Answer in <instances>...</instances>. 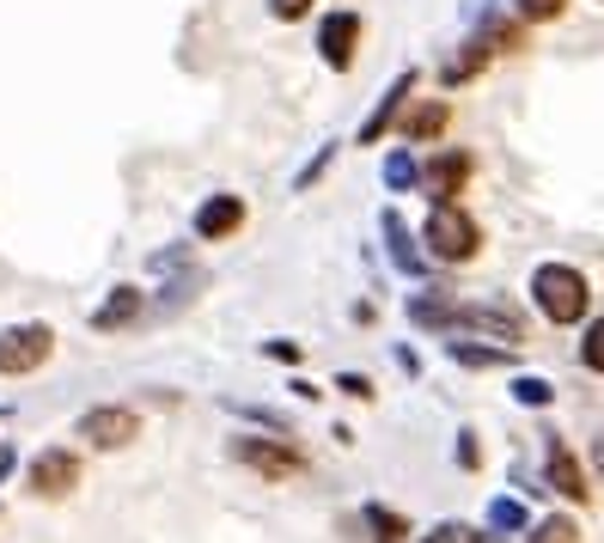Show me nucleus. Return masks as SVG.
Instances as JSON below:
<instances>
[{
  "mask_svg": "<svg viewBox=\"0 0 604 543\" xmlns=\"http://www.w3.org/2000/svg\"><path fill=\"white\" fill-rule=\"evenodd\" d=\"M531 306H538L556 330H568L592 311V287L574 263H538L531 269Z\"/></svg>",
  "mask_w": 604,
  "mask_h": 543,
  "instance_id": "nucleus-1",
  "label": "nucleus"
},
{
  "mask_svg": "<svg viewBox=\"0 0 604 543\" xmlns=\"http://www.w3.org/2000/svg\"><path fill=\"white\" fill-rule=\"evenodd\" d=\"M421 245H428V257H440V263H470L482 250V226L458 202H434V214L421 226Z\"/></svg>",
  "mask_w": 604,
  "mask_h": 543,
  "instance_id": "nucleus-2",
  "label": "nucleus"
},
{
  "mask_svg": "<svg viewBox=\"0 0 604 543\" xmlns=\"http://www.w3.org/2000/svg\"><path fill=\"white\" fill-rule=\"evenodd\" d=\"M360 37H367V18H360L355 7H330V13L318 18V55H324L330 74H348V67L360 62Z\"/></svg>",
  "mask_w": 604,
  "mask_h": 543,
  "instance_id": "nucleus-3",
  "label": "nucleus"
},
{
  "mask_svg": "<svg viewBox=\"0 0 604 543\" xmlns=\"http://www.w3.org/2000/svg\"><path fill=\"white\" fill-rule=\"evenodd\" d=\"M74 440H86L93 452H123L140 440V416L128 404H98L74 421Z\"/></svg>",
  "mask_w": 604,
  "mask_h": 543,
  "instance_id": "nucleus-4",
  "label": "nucleus"
},
{
  "mask_svg": "<svg viewBox=\"0 0 604 543\" xmlns=\"http://www.w3.org/2000/svg\"><path fill=\"white\" fill-rule=\"evenodd\" d=\"M49 355H56V330L49 324H7L0 330V373L7 379L37 373Z\"/></svg>",
  "mask_w": 604,
  "mask_h": 543,
  "instance_id": "nucleus-5",
  "label": "nucleus"
},
{
  "mask_svg": "<svg viewBox=\"0 0 604 543\" xmlns=\"http://www.w3.org/2000/svg\"><path fill=\"white\" fill-rule=\"evenodd\" d=\"M233 458L245 470H257V477H269V482H287V477H299V470H306V458H299L287 440H263V434H238L233 440Z\"/></svg>",
  "mask_w": 604,
  "mask_h": 543,
  "instance_id": "nucleus-6",
  "label": "nucleus"
},
{
  "mask_svg": "<svg viewBox=\"0 0 604 543\" xmlns=\"http://www.w3.org/2000/svg\"><path fill=\"white\" fill-rule=\"evenodd\" d=\"M416 86H421V74H416V67H403V74L391 79L385 92H379V104H372V116H367V123H360V135H355L360 147H379V140H385L391 128L403 123V110L416 104Z\"/></svg>",
  "mask_w": 604,
  "mask_h": 543,
  "instance_id": "nucleus-7",
  "label": "nucleus"
},
{
  "mask_svg": "<svg viewBox=\"0 0 604 543\" xmlns=\"http://www.w3.org/2000/svg\"><path fill=\"white\" fill-rule=\"evenodd\" d=\"M25 489H32L37 501H62V495H74V489H79V452H67V446L37 452L32 470H25Z\"/></svg>",
  "mask_w": 604,
  "mask_h": 543,
  "instance_id": "nucleus-8",
  "label": "nucleus"
},
{
  "mask_svg": "<svg viewBox=\"0 0 604 543\" xmlns=\"http://www.w3.org/2000/svg\"><path fill=\"white\" fill-rule=\"evenodd\" d=\"M465 184H470V153L465 147H440V153L421 165V196H428V202H458Z\"/></svg>",
  "mask_w": 604,
  "mask_h": 543,
  "instance_id": "nucleus-9",
  "label": "nucleus"
},
{
  "mask_svg": "<svg viewBox=\"0 0 604 543\" xmlns=\"http://www.w3.org/2000/svg\"><path fill=\"white\" fill-rule=\"evenodd\" d=\"M245 196H208V202L196 208V238L201 245H220V238L245 233Z\"/></svg>",
  "mask_w": 604,
  "mask_h": 543,
  "instance_id": "nucleus-10",
  "label": "nucleus"
},
{
  "mask_svg": "<svg viewBox=\"0 0 604 543\" xmlns=\"http://www.w3.org/2000/svg\"><path fill=\"white\" fill-rule=\"evenodd\" d=\"M446 128H452V98H421V104L403 110L397 135L409 140V147H434V140L446 135Z\"/></svg>",
  "mask_w": 604,
  "mask_h": 543,
  "instance_id": "nucleus-11",
  "label": "nucleus"
},
{
  "mask_svg": "<svg viewBox=\"0 0 604 543\" xmlns=\"http://www.w3.org/2000/svg\"><path fill=\"white\" fill-rule=\"evenodd\" d=\"M452 330H482V336L507 342V348H519V342H526L519 311H507V306H458V324H452Z\"/></svg>",
  "mask_w": 604,
  "mask_h": 543,
  "instance_id": "nucleus-12",
  "label": "nucleus"
},
{
  "mask_svg": "<svg viewBox=\"0 0 604 543\" xmlns=\"http://www.w3.org/2000/svg\"><path fill=\"white\" fill-rule=\"evenodd\" d=\"M543 470H550V482H556V495L574 501V507H587L592 489H587V470H580V458H574L562 440H550V458H543Z\"/></svg>",
  "mask_w": 604,
  "mask_h": 543,
  "instance_id": "nucleus-13",
  "label": "nucleus"
},
{
  "mask_svg": "<svg viewBox=\"0 0 604 543\" xmlns=\"http://www.w3.org/2000/svg\"><path fill=\"white\" fill-rule=\"evenodd\" d=\"M489 62H495V44H489V37H470V44L458 49L446 67H440V86H446V92H458V86H470V79H477Z\"/></svg>",
  "mask_w": 604,
  "mask_h": 543,
  "instance_id": "nucleus-14",
  "label": "nucleus"
},
{
  "mask_svg": "<svg viewBox=\"0 0 604 543\" xmlns=\"http://www.w3.org/2000/svg\"><path fill=\"white\" fill-rule=\"evenodd\" d=\"M379 226H385V238H391V263L403 269V275H421V238L409 233V226H403V214L397 208H385V220H379Z\"/></svg>",
  "mask_w": 604,
  "mask_h": 543,
  "instance_id": "nucleus-15",
  "label": "nucleus"
},
{
  "mask_svg": "<svg viewBox=\"0 0 604 543\" xmlns=\"http://www.w3.org/2000/svg\"><path fill=\"white\" fill-rule=\"evenodd\" d=\"M140 306H147V299H140V287H110V299L93 311V330H123V324H135Z\"/></svg>",
  "mask_w": 604,
  "mask_h": 543,
  "instance_id": "nucleus-16",
  "label": "nucleus"
},
{
  "mask_svg": "<svg viewBox=\"0 0 604 543\" xmlns=\"http://www.w3.org/2000/svg\"><path fill=\"white\" fill-rule=\"evenodd\" d=\"M409 318H416V324H428V330H452V324H458V306H452L446 294H434V287H428V294H409Z\"/></svg>",
  "mask_w": 604,
  "mask_h": 543,
  "instance_id": "nucleus-17",
  "label": "nucleus"
},
{
  "mask_svg": "<svg viewBox=\"0 0 604 543\" xmlns=\"http://www.w3.org/2000/svg\"><path fill=\"white\" fill-rule=\"evenodd\" d=\"M446 355L458 360V367H477V373H482V367H513V348H507V342H501V348H477V342H458V336H452Z\"/></svg>",
  "mask_w": 604,
  "mask_h": 543,
  "instance_id": "nucleus-18",
  "label": "nucleus"
},
{
  "mask_svg": "<svg viewBox=\"0 0 604 543\" xmlns=\"http://www.w3.org/2000/svg\"><path fill=\"white\" fill-rule=\"evenodd\" d=\"M367 531H372V543H409V519L379 507V501H367Z\"/></svg>",
  "mask_w": 604,
  "mask_h": 543,
  "instance_id": "nucleus-19",
  "label": "nucleus"
},
{
  "mask_svg": "<svg viewBox=\"0 0 604 543\" xmlns=\"http://www.w3.org/2000/svg\"><path fill=\"white\" fill-rule=\"evenodd\" d=\"M385 184H391V189H421V159L409 153V140H403L397 153L385 159Z\"/></svg>",
  "mask_w": 604,
  "mask_h": 543,
  "instance_id": "nucleus-20",
  "label": "nucleus"
},
{
  "mask_svg": "<svg viewBox=\"0 0 604 543\" xmlns=\"http://www.w3.org/2000/svg\"><path fill=\"white\" fill-rule=\"evenodd\" d=\"M513 397H519V404H526V409H550V404H556V385H550V379H513Z\"/></svg>",
  "mask_w": 604,
  "mask_h": 543,
  "instance_id": "nucleus-21",
  "label": "nucleus"
},
{
  "mask_svg": "<svg viewBox=\"0 0 604 543\" xmlns=\"http://www.w3.org/2000/svg\"><path fill=\"white\" fill-rule=\"evenodd\" d=\"M526 543H580V526L574 519H538L526 531Z\"/></svg>",
  "mask_w": 604,
  "mask_h": 543,
  "instance_id": "nucleus-22",
  "label": "nucleus"
},
{
  "mask_svg": "<svg viewBox=\"0 0 604 543\" xmlns=\"http://www.w3.org/2000/svg\"><path fill=\"white\" fill-rule=\"evenodd\" d=\"M513 13L526 18V25H550V18L568 13V0H513Z\"/></svg>",
  "mask_w": 604,
  "mask_h": 543,
  "instance_id": "nucleus-23",
  "label": "nucleus"
},
{
  "mask_svg": "<svg viewBox=\"0 0 604 543\" xmlns=\"http://www.w3.org/2000/svg\"><path fill=\"white\" fill-rule=\"evenodd\" d=\"M580 360H587V373H604V318L587 324V336H580Z\"/></svg>",
  "mask_w": 604,
  "mask_h": 543,
  "instance_id": "nucleus-24",
  "label": "nucleus"
},
{
  "mask_svg": "<svg viewBox=\"0 0 604 543\" xmlns=\"http://www.w3.org/2000/svg\"><path fill=\"white\" fill-rule=\"evenodd\" d=\"M489 531H526V507L501 495L495 507H489Z\"/></svg>",
  "mask_w": 604,
  "mask_h": 543,
  "instance_id": "nucleus-25",
  "label": "nucleus"
},
{
  "mask_svg": "<svg viewBox=\"0 0 604 543\" xmlns=\"http://www.w3.org/2000/svg\"><path fill=\"white\" fill-rule=\"evenodd\" d=\"M428 543H495V538H489V531H477V526H452V519H446V526L428 531Z\"/></svg>",
  "mask_w": 604,
  "mask_h": 543,
  "instance_id": "nucleus-26",
  "label": "nucleus"
},
{
  "mask_svg": "<svg viewBox=\"0 0 604 543\" xmlns=\"http://www.w3.org/2000/svg\"><path fill=\"white\" fill-rule=\"evenodd\" d=\"M269 18H281V25H299V18H311V0H269Z\"/></svg>",
  "mask_w": 604,
  "mask_h": 543,
  "instance_id": "nucleus-27",
  "label": "nucleus"
},
{
  "mask_svg": "<svg viewBox=\"0 0 604 543\" xmlns=\"http://www.w3.org/2000/svg\"><path fill=\"white\" fill-rule=\"evenodd\" d=\"M263 355H269V360H281V367H299V342L275 336V342H263Z\"/></svg>",
  "mask_w": 604,
  "mask_h": 543,
  "instance_id": "nucleus-28",
  "label": "nucleus"
},
{
  "mask_svg": "<svg viewBox=\"0 0 604 543\" xmlns=\"http://www.w3.org/2000/svg\"><path fill=\"white\" fill-rule=\"evenodd\" d=\"M330 159H336V147H324V153H318L306 171H299V189H311V184H318V177H324V171H330Z\"/></svg>",
  "mask_w": 604,
  "mask_h": 543,
  "instance_id": "nucleus-29",
  "label": "nucleus"
},
{
  "mask_svg": "<svg viewBox=\"0 0 604 543\" xmlns=\"http://www.w3.org/2000/svg\"><path fill=\"white\" fill-rule=\"evenodd\" d=\"M336 385L348 391V397H360V404H367V397H372V379H360V373H342Z\"/></svg>",
  "mask_w": 604,
  "mask_h": 543,
  "instance_id": "nucleus-30",
  "label": "nucleus"
},
{
  "mask_svg": "<svg viewBox=\"0 0 604 543\" xmlns=\"http://www.w3.org/2000/svg\"><path fill=\"white\" fill-rule=\"evenodd\" d=\"M458 465H465V470H477V465H482V452H477V434H458Z\"/></svg>",
  "mask_w": 604,
  "mask_h": 543,
  "instance_id": "nucleus-31",
  "label": "nucleus"
},
{
  "mask_svg": "<svg viewBox=\"0 0 604 543\" xmlns=\"http://www.w3.org/2000/svg\"><path fill=\"white\" fill-rule=\"evenodd\" d=\"M592 470H599V477H604V434L592 440Z\"/></svg>",
  "mask_w": 604,
  "mask_h": 543,
  "instance_id": "nucleus-32",
  "label": "nucleus"
},
{
  "mask_svg": "<svg viewBox=\"0 0 604 543\" xmlns=\"http://www.w3.org/2000/svg\"><path fill=\"white\" fill-rule=\"evenodd\" d=\"M599 7H604V0H599Z\"/></svg>",
  "mask_w": 604,
  "mask_h": 543,
  "instance_id": "nucleus-33",
  "label": "nucleus"
}]
</instances>
